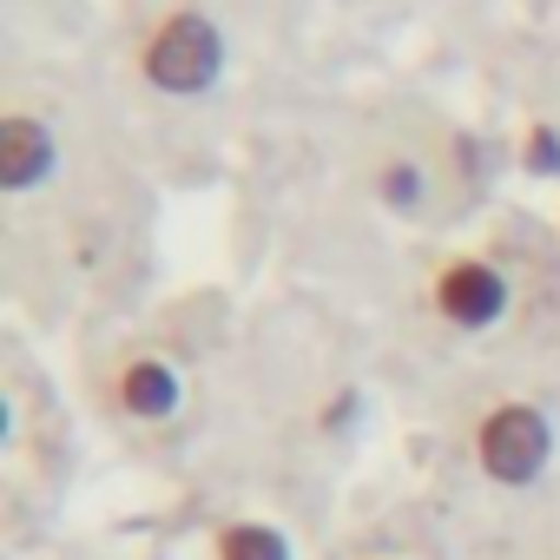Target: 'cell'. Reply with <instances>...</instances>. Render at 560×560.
Instances as JSON below:
<instances>
[{"label":"cell","instance_id":"obj_4","mask_svg":"<svg viewBox=\"0 0 560 560\" xmlns=\"http://www.w3.org/2000/svg\"><path fill=\"white\" fill-rule=\"evenodd\" d=\"M54 165H60V145L34 113L0 119V185L8 191H34L40 178H54Z\"/></svg>","mask_w":560,"mask_h":560},{"label":"cell","instance_id":"obj_2","mask_svg":"<svg viewBox=\"0 0 560 560\" xmlns=\"http://www.w3.org/2000/svg\"><path fill=\"white\" fill-rule=\"evenodd\" d=\"M547 442H553V435H547V416H540V409H527V402H508V409H494V416L481 422L475 455H481V468H488L494 481L521 488V481H534V475H540Z\"/></svg>","mask_w":560,"mask_h":560},{"label":"cell","instance_id":"obj_1","mask_svg":"<svg viewBox=\"0 0 560 560\" xmlns=\"http://www.w3.org/2000/svg\"><path fill=\"white\" fill-rule=\"evenodd\" d=\"M139 73H145V86H159L172 100L211 93L218 73H224V34H218V21H205L198 8L165 14L145 34V47H139Z\"/></svg>","mask_w":560,"mask_h":560},{"label":"cell","instance_id":"obj_6","mask_svg":"<svg viewBox=\"0 0 560 560\" xmlns=\"http://www.w3.org/2000/svg\"><path fill=\"white\" fill-rule=\"evenodd\" d=\"M376 198H383L389 211H416V205H422V165L389 159V165L376 172Z\"/></svg>","mask_w":560,"mask_h":560},{"label":"cell","instance_id":"obj_5","mask_svg":"<svg viewBox=\"0 0 560 560\" xmlns=\"http://www.w3.org/2000/svg\"><path fill=\"white\" fill-rule=\"evenodd\" d=\"M119 396H126L132 416H172V409H178V376H172L165 363H132V370L119 376Z\"/></svg>","mask_w":560,"mask_h":560},{"label":"cell","instance_id":"obj_7","mask_svg":"<svg viewBox=\"0 0 560 560\" xmlns=\"http://www.w3.org/2000/svg\"><path fill=\"white\" fill-rule=\"evenodd\" d=\"M218 560H291V553H284V540H277L270 527H231L218 540Z\"/></svg>","mask_w":560,"mask_h":560},{"label":"cell","instance_id":"obj_8","mask_svg":"<svg viewBox=\"0 0 560 560\" xmlns=\"http://www.w3.org/2000/svg\"><path fill=\"white\" fill-rule=\"evenodd\" d=\"M521 165H527L534 178H560V132H553V126H527Z\"/></svg>","mask_w":560,"mask_h":560},{"label":"cell","instance_id":"obj_3","mask_svg":"<svg viewBox=\"0 0 560 560\" xmlns=\"http://www.w3.org/2000/svg\"><path fill=\"white\" fill-rule=\"evenodd\" d=\"M435 311L462 330H488L501 311H508V277L481 257H455L442 277H435Z\"/></svg>","mask_w":560,"mask_h":560}]
</instances>
